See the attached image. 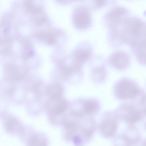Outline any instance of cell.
Segmentation results:
<instances>
[{
    "label": "cell",
    "mask_w": 146,
    "mask_h": 146,
    "mask_svg": "<svg viewBox=\"0 0 146 146\" xmlns=\"http://www.w3.org/2000/svg\"><path fill=\"white\" fill-rule=\"evenodd\" d=\"M68 107V102L62 97L49 98L46 104V109L51 122L62 124L66 116L64 113Z\"/></svg>",
    "instance_id": "obj_3"
},
{
    "label": "cell",
    "mask_w": 146,
    "mask_h": 146,
    "mask_svg": "<svg viewBox=\"0 0 146 146\" xmlns=\"http://www.w3.org/2000/svg\"><path fill=\"white\" fill-rule=\"evenodd\" d=\"M26 68L13 65H7L5 71V78L11 82L18 81L22 79L27 73Z\"/></svg>",
    "instance_id": "obj_12"
},
{
    "label": "cell",
    "mask_w": 146,
    "mask_h": 146,
    "mask_svg": "<svg viewBox=\"0 0 146 146\" xmlns=\"http://www.w3.org/2000/svg\"><path fill=\"white\" fill-rule=\"evenodd\" d=\"M106 1L105 0L95 1L93 4L94 7L98 8L105 4L106 3Z\"/></svg>",
    "instance_id": "obj_18"
},
{
    "label": "cell",
    "mask_w": 146,
    "mask_h": 146,
    "mask_svg": "<svg viewBox=\"0 0 146 146\" xmlns=\"http://www.w3.org/2000/svg\"><path fill=\"white\" fill-rule=\"evenodd\" d=\"M138 92L137 86L133 82L127 80L119 81L115 88L116 96L120 99H126L136 96Z\"/></svg>",
    "instance_id": "obj_5"
},
{
    "label": "cell",
    "mask_w": 146,
    "mask_h": 146,
    "mask_svg": "<svg viewBox=\"0 0 146 146\" xmlns=\"http://www.w3.org/2000/svg\"><path fill=\"white\" fill-rule=\"evenodd\" d=\"M118 116L115 114L109 113L105 115L99 125L100 133L105 137L113 136L115 133L118 127Z\"/></svg>",
    "instance_id": "obj_6"
},
{
    "label": "cell",
    "mask_w": 146,
    "mask_h": 146,
    "mask_svg": "<svg viewBox=\"0 0 146 146\" xmlns=\"http://www.w3.org/2000/svg\"><path fill=\"white\" fill-rule=\"evenodd\" d=\"M63 88L60 84L54 83L47 86L45 92L49 98L62 97L63 92Z\"/></svg>",
    "instance_id": "obj_14"
},
{
    "label": "cell",
    "mask_w": 146,
    "mask_h": 146,
    "mask_svg": "<svg viewBox=\"0 0 146 146\" xmlns=\"http://www.w3.org/2000/svg\"><path fill=\"white\" fill-rule=\"evenodd\" d=\"M134 146H146V138L142 139Z\"/></svg>",
    "instance_id": "obj_19"
},
{
    "label": "cell",
    "mask_w": 146,
    "mask_h": 146,
    "mask_svg": "<svg viewBox=\"0 0 146 146\" xmlns=\"http://www.w3.org/2000/svg\"><path fill=\"white\" fill-rule=\"evenodd\" d=\"M4 127L7 132L13 135H25V129L22 123L13 117H8L4 121Z\"/></svg>",
    "instance_id": "obj_9"
},
{
    "label": "cell",
    "mask_w": 146,
    "mask_h": 146,
    "mask_svg": "<svg viewBox=\"0 0 146 146\" xmlns=\"http://www.w3.org/2000/svg\"><path fill=\"white\" fill-rule=\"evenodd\" d=\"M73 19L74 25L77 28L83 29L88 27L91 22L89 9L83 5L78 7L74 12Z\"/></svg>",
    "instance_id": "obj_8"
},
{
    "label": "cell",
    "mask_w": 146,
    "mask_h": 146,
    "mask_svg": "<svg viewBox=\"0 0 146 146\" xmlns=\"http://www.w3.org/2000/svg\"><path fill=\"white\" fill-rule=\"evenodd\" d=\"M87 115L70 113L62 124L65 139L72 141L76 146H82L86 143L96 130L94 120Z\"/></svg>",
    "instance_id": "obj_1"
},
{
    "label": "cell",
    "mask_w": 146,
    "mask_h": 146,
    "mask_svg": "<svg viewBox=\"0 0 146 146\" xmlns=\"http://www.w3.org/2000/svg\"><path fill=\"white\" fill-rule=\"evenodd\" d=\"M130 45L138 61L146 64V38L136 40Z\"/></svg>",
    "instance_id": "obj_11"
},
{
    "label": "cell",
    "mask_w": 146,
    "mask_h": 146,
    "mask_svg": "<svg viewBox=\"0 0 146 146\" xmlns=\"http://www.w3.org/2000/svg\"><path fill=\"white\" fill-rule=\"evenodd\" d=\"M83 110L84 113L90 115L96 113L99 108L98 103L96 101L88 100L82 104Z\"/></svg>",
    "instance_id": "obj_16"
},
{
    "label": "cell",
    "mask_w": 146,
    "mask_h": 146,
    "mask_svg": "<svg viewBox=\"0 0 146 146\" xmlns=\"http://www.w3.org/2000/svg\"><path fill=\"white\" fill-rule=\"evenodd\" d=\"M127 9L121 6H116L111 9L107 14L106 18L110 25L112 28L116 27L124 22L128 17Z\"/></svg>",
    "instance_id": "obj_7"
},
{
    "label": "cell",
    "mask_w": 146,
    "mask_h": 146,
    "mask_svg": "<svg viewBox=\"0 0 146 146\" xmlns=\"http://www.w3.org/2000/svg\"><path fill=\"white\" fill-rule=\"evenodd\" d=\"M90 53V50L87 49L77 50L73 54V62L81 66L89 58Z\"/></svg>",
    "instance_id": "obj_15"
},
{
    "label": "cell",
    "mask_w": 146,
    "mask_h": 146,
    "mask_svg": "<svg viewBox=\"0 0 146 146\" xmlns=\"http://www.w3.org/2000/svg\"><path fill=\"white\" fill-rule=\"evenodd\" d=\"M130 58L128 54L123 51L114 52L110 56L109 61L113 67L119 69L126 67L129 64Z\"/></svg>",
    "instance_id": "obj_10"
},
{
    "label": "cell",
    "mask_w": 146,
    "mask_h": 146,
    "mask_svg": "<svg viewBox=\"0 0 146 146\" xmlns=\"http://www.w3.org/2000/svg\"><path fill=\"white\" fill-rule=\"evenodd\" d=\"M26 144L27 146H48V140L43 134L33 132L28 136Z\"/></svg>",
    "instance_id": "obj_13"
},
{
    "label": "cell",
    "mask_w": 146,
    "mask_h": 146,
    "mask_svg": "<svg viewBox=\"0 0 146 146\" xmlns=\"http://www.w3.org/2000/svg\"><path fill=\"white\" fill-rule=\"evenodd\" d=\"M142 139L138 129L134 125H128L125 131L114 139V146H134Z\"/></svg>",
    "instance_id": "obj_4"
},
{
    "label": "cell",
    "mask_w": 146,
    "mask_h": 146,
    "mask_svg": "<svg viewBox=\"0 0 146 146\" xmlns=\"http://www.w3.org/2000/svg\"><path fill=\"white\" fill-rule=\"evenodd\" d=\"M125 43L130 44L136 40L146 38V22L136 17H129L123 28Z\"/></svg>",
    "instance_id": "obj_2"
},
{
    "label": "cell",
    "mask_w": 146,
    "mask_h": 146,
    "mask_svg": "<svg viewBox=\"0 0 146 146\" xmlns=\"http://www.w3.org/2000/svg\"><path fill=\"white\" fill-rule=\"evenodd\" d=\"M105 71L103 67H99L95 68L92 73V76L95 80L101 81L105 78Z\"/></svg>",
    "instance_id": "obj_17"
}]
</instances>
